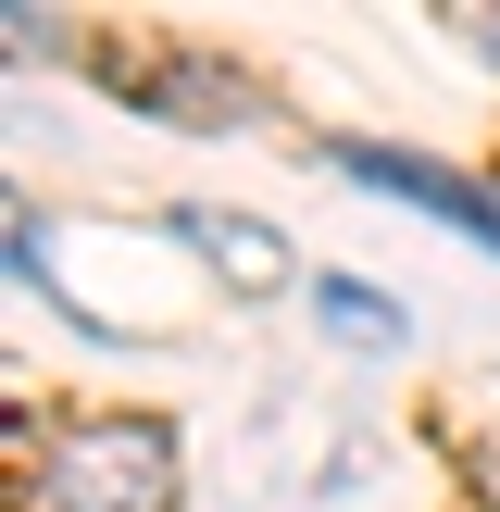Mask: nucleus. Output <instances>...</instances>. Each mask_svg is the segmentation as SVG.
Returning <instances> with one entry per match:
<instances>
[{
  "instance_id": "obj_5",
  "label": "nucleus",
  "mask_w": 500,
  "mask_h": 512,
  "mask_svg": "<svg viewBox=\"0 0 500 512\" xmlns=\"http://www.w3.org/2000/svg\"><path fill=\"white\" fill-rule=\"evenodd\" d=\"M138 88H150V100H188V125H238V113H250V88L213 75V63H150Z\"/></svg>"
},
{
  "instance_id": "obj_2",
  "label": "nucleus",
  "mask_w": 500,
  "mask_h": 512,
  "mask_svg": "<svg viewBox=\"0 0 500 512\" xmlns=\"http://www.w3.org/2000/svg\"><path fill=\"white\" fill-rule=\"evenodd\" d=\"M325 163H338V175H363V188H388V200H413V213H438V225H463L475 250H500V188H475V175L413 163V150H388V138H338Z\"/></svg>"
},
{
  "instance_id": "obj_1",
  "label": "nucleus",
  "mask_w": 500,
  "mask_h": 512,
  "mask_svg": "<svg viewBox=\"0 0 500 512\" xmlns=\"http://www.w3.org/2000/svg\"><path fill=\"white\" fill-rule=\"evenodd\" d=\"M25 500L38 512H175V425L163 413H88V425H63Z\"/></svg>"
},
{
  "instance_id": "obj_4",
  "label": "nucleus",
  "mask_w": 500,
  "mask_h": 512,
  "mask_svg": "<svg viewBox=\"0 0 500 512\" xmlns=\"http://www.w3.org/2000/svg\"><path fill=\"white\" fill-rule=\"evenodd\" d=\"M313 313H325L338 350H413V313H400L375 275H313Z\"/></svg>"
},
{
  "instance_id": "obj_3",
  "label": "nucleus",
  "mask_w": 500,
  "mask_h": 512,
  "mask_svg": "<svg viewBox=\"0 0 500 512\" xmlns=\"http://www.w3.org/2000/svg\"><path fill=\"white\" fill-rule=\"evenodd\" d=\"M163 225H175V238H188L200 263L225 275V288H250V300H263V288H288V250H275L263 225H238V213H200V200H188V213H163Z\"/></svg>"
},
{
  "instance_id": "obj_6",
  "label": "nucleus",
  "mask_w": 500,
  "mask_h": 512,
  "mask_svg": "<svg viewBox=\"0 0 500 512\" xmlns=\"http://www.w3.org/2000/svg\"><path fill=\"white\" fill-rule=\"evenodd\" d=\"M463 38H475V50H488V63H500V13H463Z\"/></svg>"
}]
</instances>
